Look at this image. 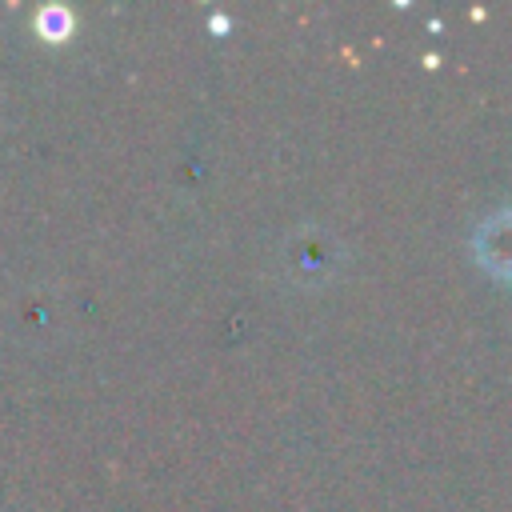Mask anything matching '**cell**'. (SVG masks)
I'll list each match as a JSON object with an SVG mask.
<instances>
[{"mask_svg":"<svg viewBox=\"0 0 512 512\" xmlns=\"http://www.w3.org/2000/svg\"><path fill=\"white\" fill-rule=\"evenodd\" d=\"M480 264L492 272V276H504L512 280V212H500L492 220L480 224L476 240H472Z\"/></svg>","mask_w":512,"mask_h":512,"instance_id":"6da1fadb","label":"cell"}]
</instances>
